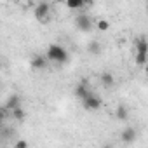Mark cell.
<instances>
[{"label":"cell","instance_id":"4fadbf2b","mask_svg":"<svg viewBox=\"0 0 148 148\" xmlns=\"http://www.w3.org/2000/svg\"><path fill=\"white\" fill-rule=\"evenodd\" d=\"M101 84L105 86V87H112L113 84H115V79H113V75L110 71H105L103 75H101Z\"/></svg>","mask_w":148,"mask_h":148},{"label":"cell","instance_id":"e0dca14e","mask_svg":"<svg viewBox=\"0 0 148 148\" xmlns=\"http://www.w3.org/2000/svg\"><path fill=\"white\" fill-rule=\"evenodd\" d=\"M96 28H98L99 32H106V30L110 28V23H108L106 19H99V21H96Z\"/></svg>","mask_w":148,"mask_h":148},{"label":"cell","instance_id":"8fae6325","mask_svg":"<svg viewBox=\"0 0 148 148\" xmlns=\"http://www.w3.org/2000/svg\"><path fill=\"white\" fill-rule=\"evenodd\" d=\"M115 117H117L120 122H125V120H127V117H129L127 108H125L124 105H119V106H117V110H115Z\"/></svg>","mask_w":148,"mask_h":148},{"label":"cell","instance_id":"8992f818","mask_svg":"<svg viewBox=\"0 0 148 148\" xmlns=\"http://www.w3.org/2000/svg\"><path fill=\"white\" fill-rule=\"evenodd\" d=\"M19 106H21V98H19L18 94H11V96L7 98L5 105H4V108H5L7 112H12V110L19 108Z\"/></svg>","mask_w":148,"mask_h":148},{"label":"cell","instance_id":"ffe728a7","mask_svg":"<svg viewBox=\"0 0 148 148\" xmlns=\"http://www.w3.org/2000/svg\"><path fill=\"white\" fill-rule=\"evenodd\" d=\"M105 148H112V146H105Z\"/></svg>","mask_w":148,"mask_h":148},{"label":"cell","instance_id":"3957f363","mask_svg":"<svg viewBox=\"0 0 148 148\" xmlns=\"http://www.w3.org/2000/svg\"><path fill=\"white\" fill-rule=\"evenodd\" d=\"M75 25H77V28L80 30V32H89V30H92V18L89 16V14H86V12H79L77 16H75Z\"/></svg>","mask_w":148,"mask_h":148},{"label":"cell","instance_id":"5bb4252c","mask_svg":"<svg viewBox=\"0 0 148 148\" xmlns=\"http://www.w3.org/2000/svg\"><path fill=\"white\" fill-rule=\"evenodd\" d=\"M11 115H12V119L14 120H18V122H23L25 120V117H26V113H25V110L19 106V108H16V110H12L11 112Z\"/></svg>","mask_w":148,"mask_h":148},{"label":"cell","instance_id":"ba28073f","mask_svg":"<svg viewBox=\"0 0 148 148\" xmlns=\"http://www.w3.org/2000/svg\"><path fill=\"white\" fill-rule=\"evenodd\" d=\"M89 94H91V91H89V86H87L86 82H80V84L75 87V96H77L79 99H86Z\"/></svg>","mask_w":148,"mask_h":148},{"label":"cell","instance_id":"52a82bcc","mask_svg":"<svg viewBox=\"0 0 148 148\" xmlns=\"http://www.w3.org/2000/svg\"><path fill=\"white\" fill-rule=\"evenodd\" d=\"M45 66H47V58H45L44 54L33 56V59H32V68H33V70H44Z\"/></svg>","mask_w":148,"mask_h":148},{"label":"cell","instance_id":"d6986e66","mask_svg":"<svg viewBox=\"0 0 148 148\" xmlns=\"http://www.w3.org/2000/svg\"><path fill=\"white\" fill-rule=\"evenodd\" d=\"M0 70H2V59H0Z\"/></svg>","mask_w":148,"mask_h":148},{"label":"cell","instance_id":"277c9868","mask_svg":"<svg viewBox=\"0 0 148 148\" xmlns=\"http://www.w3.org/2000/svg\"><path fill=\"white\" fill-rule=\"evenodd\" d=\"M82 105H84L86 110H89V112H96V110L101 108V99H99L96 94H89L86 99H82Z\"/></svg>","mask_w":148,"mask_h":148},{"label":"cell","instance_id":"2e32d148","mask_svg":"<svg viewBox=\"0 0 148 148\" xmlns=\"http://www.w3.org/2000/svg\"><path fill=\"white\" fill-rule=\"evenodd\" d=\"M9 115H11V112H7L4 106H0V127L5 124V120L9 119Z\"/></svg>","mask_w":148,"mask_h":148},{"label":"cell","instance_id":"7a4b0ae2","mask_svg":"<svg viewBox=\"0 0 148 148\" xmlns=\"http://www.w3.org/2000/svg\"><path fill=\"white\" fill-rule=\"evenodd\" d=\"M33 14H35V18H37L40 23H47L49 18H51V4H47V2L37 4L35 9H33Z\"/></svg>","mask_w":148,"mask_h":148},{"label":"cell","instance_id":"9a60e30c","mask_svg":"<svg viewBox=\"0 0 148 148\" xmlns=\"http://www.w3.org/2000/svg\"><path fill=\"white\" fill-rule=\"evenodd\" d=\"M134 61H136L138 66H145V64H146V54H143V52H136Z\"/></svg>","mask_w":148,"mask_h":148},{"label":"cell","instance_id":"5b68a950","mask_svg":"<svg viewBox=\"0 0 148 148\" xmlns=\"http://www.w3.org/2000/svg\"><path fill=\"white\" fill-rule=\"evenodd\" d=\"M136 138H138V132H136L134 127H125V129L120 132V139H122L124 143H134Z\"/></svg>","mask_w":148,"mask_h":148},{"label":"cell","instance_id":"ac0fdd59","mask_svg":"<svg viewBox=\"0 0 148 148\" xmlns=\"http://www.w3.org/2000/svg\"><path fill=\"white\" fill-rule=\"evenodd\" d=\"M14 148H28V141L26 139H18L16 145H14Z\"/></svg>","mask_w":148,"mask_h":148},{"label":"cell","instance_id":"6da1fadb","mask_svg":"<svg viewBox=\"0 0 148 148\" xmlns=\"http://www.w3.org/2000/svg\"><path fill=\"white\" fill-rule=\"evenodd\" d=\"M45 58H47V61H54V63H64L66 59H68V52H66V49L64 47H61V45H58V44H51L49 47H47V54H45Z\"/></svg>","mask_w":148,"mask_h":148},{"label":"cell","instance_id":"9c48e42d","mask_svg":"<svg viewBox=\"0 0 148 148\" xmlns=\"http://www.w3.org/2000/svg\"><path fill=\"white\" fill-rule=\"evenodd\" d=\"M134 45H136V52H143V54L148 52V42H146V37H139V38L134 42Z\"/></svg>","mask_w":148,"mask_h":148},{"label":"cell","instance_id":"30bf717a","mask_svg":"<svg viewBox=\"0 0 148 148\" xmlns=\"http://www.w3.org/2000/svg\"><path fill=\"white\" fill-rule=\"evenodd\" d=\"M87 51H89L92 56H99V54H101V44H99V40H91V42L87 44Z\"/></svg>","mask_w":148,"mask_h":148},{"label":"cell","instance_id":"7c38bea8","mask_svg":"<svg viewBox=\"0 0 148 148\" xmlns=\"http://www.w3.org/2000/svg\"><path fill=\"white\" fill-rule=\"evenodd\" d=\"M66 7L71 9V11H80V9L86 7V2H84V0H68Z\"/></svg>","mask_w":148,"mask_h":148}]
</instances>
